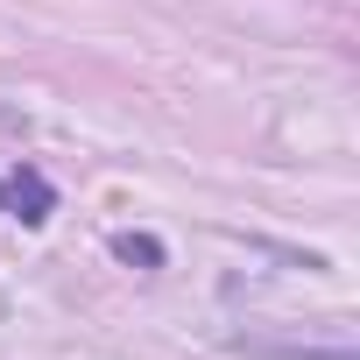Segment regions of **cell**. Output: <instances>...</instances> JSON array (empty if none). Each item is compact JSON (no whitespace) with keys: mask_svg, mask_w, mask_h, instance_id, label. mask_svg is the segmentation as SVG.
<instances>
[{"mask_svg":"<svg viewBox=\"0 0 360 360\" xmlns=\"http://www.w3.org/2000/svg\"><path fill=\"white\" fill-rule=\"evenodd\" d=\"M240 353H255V360H353L346 346H269V339H240Z\"/></svg>","mask_w":360,"mask_h":360,"instance_id":"cell-2","label":"cell"},{"mask_svg":"<svg viewBox=\"0 0 360 360\" xmlns=\"http://www.w3.org/2000/svg\"><path fill=\"white\" fill-rule=\"evenodd\" d=\"M0 212H15L29 226H43L57 212V191H50V176L43 169H15V176H0Z\"/></svg>","mask_w":360,"mask_h":360,"instance_id":"cell-1","label":"cell"},{"mask_svg":"<svg viewBox=\"0 0 360 360\" xmlns=\"http://www.w3.org/2000/svg\"><path fill=\"white\" fill-rule=\"evenodd\" d=\"M113 255L127 269H162V240L155 233H113Z\"/></svg>","mask_w":360,"mask_h":360,"instance_id":"cell-3","label":"cell"}]
</instances>
